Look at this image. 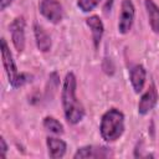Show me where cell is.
I'll return each mask as SVG.
<instances>
[{"instance_id":"cell-1","label":"cell","mask_w":159,"mask_h":159,"mask_svg":"<svg viewBox=\"0 0 159 159\" xmlns=\"http://www.w3.org/2000/svg\"><path fill=\"white\" fill-rule=\"evenodd\" d=\"M77 80L73 72H67L61 91V102L63 114L68 124H78L84 117V107L76 96Z\"/></svg>"},{"instance_id":"cell-2","label":"cell","mask_w":159,"mask_h":159,"mask_svg":"<svg viewBox=\"0 0 159 159\" xmlns=\"http://www.w3.org/2000/svg\"><path fill=\"white\" fill-rule=\"evenodd\" d=\"M124 114L117 108H109L106 111L101 118L99 133L102 139L108 143L116 142L124 133Z\"/></svg>"},{"instance_id":"cell-3","label":"cell","mask_w":159,"mask_h":159,"mask_svg":"<svg viewBox=\"0 0 159 159\" xmlns=\"http://www.w3.org/2000/svg\"><path fill=\"white\" fill-rule=\"evenodd\" d=\"M39 11L52 24H60L63 19V7L60 0H41L39 4Z\"/></svg>"},{"instance_id":"cell-4","label":"cell","mask_w":159,"mask_h":159,"mask_svg":"<svg viewBox=\"0 0 159 159\" xmlns=\"http://www.w3.org/2000/svg\"><path fill=\"white\" fill-rule=\"evenodd\" d=\"M135 7L132 0H123L120 4V12L118 16V32L125 35L130 31L134 22Z\"/></svg>"},{"instance_id":"cell-5","label":"cell","mask_w":159,"mask_h":159,"mask_svg":"<svg viewBox=\"0 0 159 159\" xmlns=\"http://www.w3.org/2000/svg\"><path fill=\"white\" fill-rule=\"evenodd\" d=\"M9 31L11 34V41L17 52L25 50V19L24 16H16L9 25Z\"/></svg>"},{"instance_id":"cell-6","label":"cell","mask_w":159,"mask_h":159,"mask_svg":"<svg viewBox=\"0 0 159 159\" xmlns=\"http://www.w3.org/2000/svg\"><path fill=\"white\" fill-rule=\"evenodd\" d=\"M113 153L109 148L102 147V145H84L76 150L73 154V159H86V158H93V159H102L112 157Z\"/></svg>"},{"instance_id":"cell-7","label":"cell","mask_w":159,"mask_h":159,"mask_svg":"<svg viewBox=\"0 0 159 159\" xmlns=\"http://www.w3.org/2000/svg\"><path fill=\"white\" fill-rule=\"evenodd\" d=\"M159 99V94L157 91V87L154 83H152L148 89L142 94L139 102H138V114L140 116H145L148 114L158 103Z\"/></svg>"},{"instance_id":"cell-8","label":"cell","mask_w":159,"mask_h":159,"mask_svg":"<svg viewBox=\"0 0 159 159\" xmlns=\"http://www.w3.org/2000/svg\"><path fill=\"white\" fill-rule=\"evenodd\" d=\"M0 46H1V60H2V66H4V70L7 75V78H9V83L19 75L17 72V67H16V63L12 58V53L10 52V48L7 46V42L6 40L2 37L0 40Z\"/></svg>"},{"instance_id":"cell-9","label":"cell","mask_w":159,"mask_h":159,"mask_svg":"<svg viewBox=\"0 0 159 159\" xmlns=\"http://www.w3.org/2000/svg\"><path fill=\"white\" fill-rule=\"evenodd\" d=\"M145 80H147V71L143 65H134L129 70V81L137 94H139L143 91Z\"/></svg>"},{"instance_id":"cell-10","label":"cell","mask_w":159,"mask_h":159,"mask_svg":"<svg viewBox=\"0 0 159 159\" xmlns=\"http://www.w3.org/2000/svg\"><path fill=\"white\" fill-rule=\"evenodd\" d=\"M86 25L89 27L91 32H92V39H93V45L97 48L101 43V40L103 37L104 34V25L101 20L99 16L97 15H92L86 19Z\"/></svg>"},{"instance_id":"cell-11","label":"cell","mask_w":159,"mask_h":159,"mask_svg":"<svg viewBox=\"0 0 159 159\" xmlns=\"http://www.w3.org/2000/svg\"><path fill=\"white\" fill-rule=\"evenodd\" d=\"M46 145H47V153L48 157L52 159H60L66 154L67 144L65 140L57 138V137H47L46 138Z\"/></svg>"},{"instance_id":"cell-12","label":"cell","mask_w":159,"mask_h":159,"mask_svg":"<svg viewBox=\"0 0 159 159\" xmlns=\"http://www.w3.org/2000/svg\"><path fill=\"white\" fill-rule=\"evenodd\" d=\"M34 35H35V42H36V46H37L39 51L48 52L51 50L52 41H51L50 35L46 32V30L41 25L35 24L34 25Z\"/></svg>"},{"instance_id":"cell-13","label":"cell","mask_w":159,"mask_h":159,"mask_svg":"<svg viewBox=\"0 0 159 159\" xmlns=\"http://www.w3.org/2000/svg\"><path fill=\"white\" fill-rule=\"evenodd\" d=\"M144 6L152 30L159 35V6L153 0H144Z\"/></svg>"},{"instance_id":"cell-14","label":"cell","mask_w":159,"mask_h":159,"mask_svg":"<svg viewBox=\"0 0 159 159\" xmlns=\"http://www.w3.org/2000/svg\"><path fill=\"white\" fill-rule=\"evenodd\" d=\"M42 124H43V128H45L46 130H48L50 133H53V134H56V135H61V134H63V132H65L62 123H61L60 120H57L55 117H51V116L45 117Z\"/></svg>"},{"instance_id":"cell-15","label":"cell","mask_w":159,"mask_h":159,"mask_svg":"<svg viewBox=\"0 0 159 159\" xmlns=\"http://www.w3.org/2000/svg\"><path fill=\"white\" fill-rule=\"evenodd\" d=\"M58 83H60V77L57 75V72H52L48 76V81H47V87H46V98L47 99H52L57 88H58Z\"/></svg>"},{"instance_id":"cell-16","label":"cell","mask_w":159,"mask_h":159,"mask_svg":"<svg viewBox=\"0 0 159 159\" xmlns=\"http://www.w3.org/2000/svg\"><path fill=\"white\" fill-rule=\"evenodd\" d=\"M32 81V76L30 73H26V72H20L11 82H10V86L12 88H19V87H22L25 86L26 83L31 82Z\"/></svg>"},{"instance_id":"cell-17","label":"cell","mask_w":159,"mask_h":159,"mask_svg":"<svg viewBox=\"0 0 159 159\" xmlns=\"http://www.w3.org/2000/svg\"><path fill=\"white\" fill-rule=\"evenodd\" d=\"M102 0H77V6L83 12H89L99 5Z\"/></svg>"},{"instance_id":"cell-18","label":"cell","mask_w":159,"mask_h":159,"mask_svg":"<svg viewBox=\"0 0 159 159\" xmlns=\"http://www.w3.org/2000/svg\"><path fill=\"white\" fill-rule=\"evenodd\" d=\"M7 149H9V147H7V144H6L5 139H4V137H1V138H0V157H1L2 159L6 158Z\"/></svg>"},{"instance_id":"cell-19","label":"cell","mask_w":159,"mask_h":159,"mask_svg":"<svg viewBox=\"0 0 159 159\" xmlns=\"http://www.w3.org/2000/svg\"><path fill=\"white\" fill-rule=\"evenodd\" d=\"M14 0H0V10H5L7 6L12 4Z\"/></svg>"},{"instance_id":"cell-20","label":"cell","mask_w":159,"mask_h":159,"mask_svg":"<svg viewBox=\"0 0 159 159\" xmlns=\"http://www.w3.org/2000/svg\"><path fill=\"white\" fill-rule=\"evenodd\" d=\"M112 2H113V0H108V1H107L106 6H104V12H108V11H111V7H112Z\"/></svg>"}]
</instances>
